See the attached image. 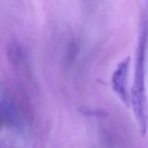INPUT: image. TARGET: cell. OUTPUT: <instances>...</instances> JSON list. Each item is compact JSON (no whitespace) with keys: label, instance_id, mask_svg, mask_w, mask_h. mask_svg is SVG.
Listing matches in <instances>:
<instances>
[{"label":"cell","instance_id":"7a4b0ae2","mask_svg":"<svg viewBox=\"0 0 148 148\" xmlns=\"http://www.w3.org/2000/svg\"><path fill=\"white\" fill-rule=\"evenodd\" d=\"M6 91L8 98L24 120L29 124L32 123L35 119V109L24 87L16 83H9Z\"/></svg>","mask_w":148,"mask_h":148},{"label":"cell","instance_id":"6da1fadb","mask_svg":"<svg viewBox=\"0 0 148 148\" xmlns=\"http://www.w3.org/2000/svg\"><path fill=\"white\" fill-rule=\"evenodd\" d=\"M147 36V27L145 21H143L139 37L134 80L131 89V103L142 135L146 134L148 125V112L145 86V61Z\"/></svg>","mask_w":148,"mask_h":148},{"label":"cell","instance_id":"5b68a950","mask_svg":"<svg viewBox=\"0 0 148 148\" xmlns=\"http://www.w3.org/2000/svg\"><path fill=\"white\" fill-rule=\"evenodd\" d=\"M6 53L10 63L14 66H18L23 61V54L20 46L17 42L12 41L7 46Z\"/></svg>","mask_w":148,"mask_h":148},{"label":"cell","instance_id":"8992f818","mask_svg":"<svg viewBox=\"0 0 148 148\" xmlns=\"http://www.w3.org/2000/svg\"><path fill=\"white\" fill-rule=\"evenodd\" d=\"M78 50L79 47L76 42L73 40L69 43L66 54V61L68 65L72 64L77 56Z\"/></svg>","mask_w":148,"mask_h":148},{"label":"cell","instance_id":"277c9868","mask_svg":"<svg viewBox=\"0 0 148 148\" xmlns=\"http://www.w3.org/2000/svg\"><path fill=\"white\" fill-rule=\"evenodd\" d=\"M17 111L7 95L5 98L1 99L0 104L1 124L9 127L17 126L18 120Z\"/></svg>","mask_w":148,"mask_h":148},{"label":"cell","instance_id":"3957f363","mask_svg":"<svg viewBox=\"0 0 148 148\" xmlns=\"http://www.w3.org/2000/svg\"><path fill=\"white\" fill-rule=\"evenodd\" d=\"M130 57H128L118 64L112 76V87L121 101L127 106L130 105V98L127 91V76Z\"/></svg>","mask_w":148,"mask_h":148},{"label":"cell","instance_id":"52a82bcc","mask_svg":"<svg viewBox=\"0 0 148 148\" xmlns=\"http://www.w3.org/2000/svg\"><path fill=\"white\" fill-rule=\"evenodd\" d=\"M80 112L85 115L94 116L99 117H103L107 115V113L102 110H91L87 108H82L80 109Z\"/></svg>","mask_w":148,"mask_h":148}]
</instances>
